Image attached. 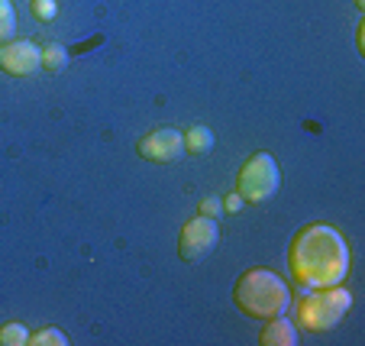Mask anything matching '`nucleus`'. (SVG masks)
Returning a JSON list of instances; mask_svg holds the SVG:
<instances>
[{
	"label": "nucleus",
	"instance_id": "1",
	"mask_svg": "<svg viewBox=\"0 0 365 346\" xmlns=\"http://www.w3.org/2000/svg\"><path fill=\"white\" fill-rule=\"evenodd\" d=\"M288 269L294 285H304V288L343 285L352 269L349 243L330 223H307L291 236Z\"/></svg>",
	"mask_w": 365,
	"mask_h": 346
},
{
	"label": "nucleus",
	"instance_id": "2",
	"mask_svg": "<svg viewBox=\"0 0 365 346\" xmlns=\"http://www.w3.org/2000/svg\"><path fill=\"white\" fill-rule=\"evenodd\" d=\"M233 305L240 314L252 320H272L278 314H288L291 307V288L278 272L272 269H246L233 285Z\"/></svg>",
	"mask_w": 365,
	"mask_h": 346
},
{
	"label": "nucleus",
	"instance_id": "3",
	"mask_svg": "<svg viewBox=\"0 0 365 346\" xmlns=\"http://www.w3.org/2000/svg\"><path fill=\"white\" fill-rule=\"evenodd\" d=\"M349 307H352V295L343 288V285L307 288V295L294 305V324H297V330L327 333V330L343 324Z\"/></svg>",
	"mask_w": 365,
	"mask_h": 346
},
{
	"label": "nucleus",
	"instance_id": "4",
	"mask_svg": "<svg viewBox=\"0 0 365 346\" xmlns=\"http://www.w3.org/2000/svg\"><path fill=\"white\" fill-rule=\"evenodd\" d=\"M278 185H282V172H278V162L269 153H252L236 175V191L242 194L246 204L269 201L278 191Z\"/></svg>",
	"mask_w": 365,
	"mask_h": 346
},
{
	"label": "nucleus",
	"instance_id": "5",
	"mask_svg": "<svg viewBox=\"0 0 365 346\" xmlns=\"http://www.w3.org/2000/svg\"><path fill=\"white\" fill-rule=\"evenodd\" d=\"M217 243H220V227H217V220L197 214L194 220H187L185 227L178 230V256L185 259V263H197L207 253L217 250Z\"/></svg>",
	"mask_w": 365,
	"mask_h": 346
},
{
	"label": "nucleus",
	"instance_id": "6",
	"mask_svg": "<svg viewBox=\"0 0 365 346\" xmlns=\"http://www.w3.org/2000/svg\"><path fill=\"white\" fill-rule=\"evenodd\" d=\"M136 153L143 156L145 162L168 166V162H175V159H181V156H185V133L175 130V126H159V130H149L136 143Z\"/></svg>",
	"mask_w": 365,
	"mask_h": 346
},
{
	"label": "nucleus",
	"instance_id": "7",
	"mask_svg": "<svg viewBox=\"0 0 365 346\" xmlns=\"http://www.w3.org/2000/svg\"><path fill=\"white\" fill-rule=\"evenodd\" d=\"M42 68V46L33 39H10L0 42V71L10 78H29Z\"/></svg>",
	"mask_w": 365,
	"mask_h": 346
},
{
	"label": "nucleus",
	"instance_id": "8",
	"mask_svg": "<svg viewBox=\"0 0 365 346\" xmlns=\"http://www.w3.org/2000/svg\"><path fill=\"white\" fill-rule=\"evenodd\" d=\"M262 333H259V346H297V324L294 320H288L284 314H278V317L272 320H262Z\"/></svg>",
	"mask_w": 365,
	"mask_h": 346
},
{
	"label": "nucleus",
	"instance_id": "9",
	"mask_svg": "<svg viewBox=\"0 0 365 346\" xmlns=\"http://www.w3.org/2000/svg\"><path fill=\"white\" fill-rule=\"evenodd\" d=\"M214 143L217 139L207 126H191V130L185 133V153H191V156H207L214 149Z\"/></svg>",
	"mask_w": 365,
	"mask_h": 346
},
{
	"label": "nucleus",
	"instance_id": "10",
	"mask_svg": "<svg viewBox=\"0 0 365 346\" xmlns=\"http://www.w3.org/2000/svg\"><path fill=\"white\" fill-rule=\"evenodd\" d=\"M68 49L62 46V42H48V46H42V68L46 71H52V75H56V71H62L65 65H68Z\"/></svg>",
	"mask_w": 365,
	"mask_h": 346
},
{
	"label": "nucleus",
	"instance_id": "11",
	"mask_svg": "<svg viewBox=\"0 0 365 346\" xmlns=\"http://www.w3.org/2000/svg\"><path fill=\"white\" fill-rule=\"evenodd\" d=\"M0 346H29V330L20 320H10L0 327Z\"/></svg>",
	"mask_w": 365,
	"mask_h": 346
},
{
	"label": "nucleus",
	"instance_id": "12",
	"mask_svg": "<svg viewBox=\"0 0 365 346\" xmlns=\"http://www.w3.org/2000/svg\"><path fill=\"white\" fill-rule=\"evenodd\" d=\"M29 346H68V337L58 327H42V330L29 333Z\"/></svg>",
	"mask_w": 365,
	"mask_h": 346
},
{
	"label": "nucleus",
	"instance_id": "13",
	"mask_svg": "<svg viewBox=\"0 0 365 346\" xmlns=\"http://www.w3.org/2000/svg\"><path fill=\"white\" fill-rule=\"evenodd\" d=\"M16 33V10L10 0H0V42H10Z\"/></svg>",
	"mask_w": 365,
	"mask_h": 346
},
{
	"label": "nucleus",
	"instance_id": "14",
	"mask_svg": "<svg viewBox=\"0 0 365 346\" xmlns=\"http://www.w3.org/2000/svg\"><path fill=\"white\" fill-rule=\"evenodd\" d=\"M33 14L39 16V20H56L58 4L56 0H33Z\"/></svg>",
	"mask_w": 365,
	"mask_h": 346
},
{
	"label": "nucleus",
	"instance_id": "15",
	"mask_svg": "<svg viewBox=\"0 0 365 346\" xmlns=\"http://www.w3.org/2000/svg\"><path fill=\"white\" fill-rule=\"evenodd\" d=\"M197 214H200V217H210V220H217V217L223 214V201H217V198H204V201L197 204Z\"/></svg>",
	"mask_w": 365,
	"mask_h": 346
},
{
	"label": "nucleus",
	"instance_id": "16",
	"mask_svg": "<svg viewBox=\"0 0 365 346\" xmlns=\"http://www.w3.org/2000/svg\"><path fill=\"white\" fill-rule=\"evenodd\" d=\"M242 194L240 191H233V194H227V201H223V210H227V214H240L242 210Z\"/></svg>",
	"mask_w": 365,
	"mask_h": 346
},
{
	"label": "nucleus",
	"instance_id": "17",
	"mask_svg": "<svg viewBox=\"0 0 365 346\" xmlns=\"http://www.w3.org/2000/svg\"><path fill=\"white\" fill-rule=\"evenodd\" d=\"M356 46H359V52H365V23H359V33H356Z\"/></svg>",
	"mask_w": 365,
	"mask_h": 346
},
{
	"label": "nucleus",
	"instance_id": "18",
	"mask_svg": "<svg viewBox=\"0 0 365 346\" xmlns=\"http://www.w3.org/2000/svg\"><path fill=\"white\" fill-rule=\"evenodd\" d=\"M352 4H356V7H359V10H365V0H352Z\"/></svg>",
	"mask_w": 365,
	"mask_h": 346
}]
</instances>
